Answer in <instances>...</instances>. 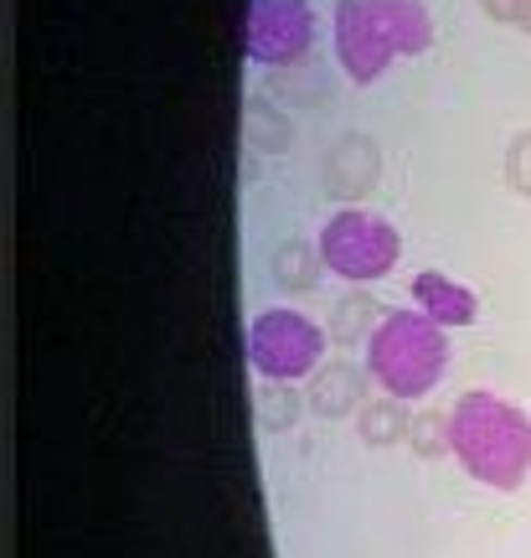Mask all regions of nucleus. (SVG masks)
Masks as SVG:
<instances>
[{
    "label": "nucleus",
    "mask_w": 531,
    "mask_h": 558,
    "mask_svg": "<svg viewBox=\"0 0 531 558\" xmlns=\"http://www.w3.org/2000/svg\"><path fill=\"white\" fill-rule=\"evenodd\" d=\"M454 460L491 492H516L531 476V414L495 393H465L449 414Z\"/></svg>",
    "instance_id": "1"
},
{
    "label": "nucleus",
    "mask_w": 531,
    "mask_h": 558,
    "mask_svg": "<svg viewBox=\"0 0 531 558\" xmlns=\"http://www.w3.org/2000/svg\"><path fill=\"white\" fill-rule=\"evenodd\" d=\"M429 47L433 16L423 0H335V58L356 88L382 78L393 58Z\"/></svg>",
    "instance_id": "2"
},
{
    "label": "nucleus",
    "mask_w": 531,
    "mask_h": 558,
    "mask_svg": "<svg viewBox=\"0 0 531 558\" xmlns=\"http://www.w3.org/2000/svg\"><path fill=\"white\" fill-rule=\"evenodd\" d=\"M449 367V341L444 326L423 311H393L376 320L367 337V373H372L393 399H429Z\"/></svg>",
    "instance_id": "3"
},
{
    "label": "nucleus",
    "mask_w": 531,
    "mask_h": 558,
    "mask_svg": "<svg viewBox=\"0 0 531 558\" xmlns=\"http://www.w3.org/2000/svg\"><path fill=\"white\" fill-rule=\"evenodd\" d=\"M320 259L325 269L351 284H372V279H387L393 275L397 254H403V239L387 218L376 213H361V207H341L331 213V222L320 228Z\"/></svg>",
    "instance_id": "4"
},
{
    "label": "nucleus",
    "mask_w": 531,
    "mask_h": 558,
    "mask_svg": "<svg viewBox=\"0 0 531 558\" xmlns=\"http://www.w3.org/2000/svg\"><path fill=\"white\" fill-rule=\"evenodd\" d=\"M325 357V331L299 311H263L248 326V362L269 383L310 378Z\"/></svg>",
    "instance_id": "5"
},
{
    "label": "nucleus",
    "mask_w": 531,
    "mask_h": 558,
    "mask_svg": "<svg viewBox=\"0 0 531 558\" xmlns=\"http://www.w3.org/2000/svg\"><path fill=\"white\" fill-rule=\"evenodd\" d=\"M243 47L263 68H295L316 47V11L310 0H254L243 21Z\"/></svg>",
    "instance_id": "6"
},
{
    "label": "nucleus",
    "mask_w": 531,
    "mask_h": 558,
    "mask_svg": "<svg viewBox=\"0 0 531 558\" xmlns=\"http://www.w3.org/2000/svg\"><path fill=\"white\" fill-rule=\"evenodd\" d=\"M376 171H382V150H376L367 135H346L325 156V192L341 202L367 197L376 186Z\"/></svg>",
    "instance_id": "7"
},
{
    "label": "nucleus",
    "mask_w": 531,
    "mask_h": 558,
    "mask_svg": "<svg viewBox=\"0 0 531 558\" xmlns=\"http://www.w3.org/2000/svg\"><path fill=\"white\" fill-rule=\"evenodd\" d=\"M413 300H418V311L433 316L439 326H474V320H480V300H474V290L454 284V279L439 275V269L413 275Z\"/></svg>",
    "instance_id": "8"
},
{
    "label": "nucleus",
    "mask_w": 531,
    "mask_h": 558,
    "mask_svg": "<svg viewBox=\"0 0 531 558\" xmlns=\"http://www.w3.org/2000/svg\"><path fill=\"white\" fill-rule=\"evenodd\" d=\"M361 373H356L351 362H331V367H320L316 373V388H310V409H316L320 418H341L351 414V409H361Z\"/></svg>",
    "instance_id": "9"
},
{
    "label": "nucleus",
    "mask_w": 531,
    "mask_h": 558,
    "mask_svg": "<svg viewBox=\"0 0 531 558\" xmlns=\"http://www.w3.org/2000/svg\"><path fill=\"white\" fill-rule=\"evenodd\" d=\"M320 275H325V259H320V248L310 243H279L274 248V284L279 290H289V295H305V290H316Z\"/></svg>",
    "instance_id": "10"
},
{
    "label": "nucleus",
    "mask_w": 531,
    "mask_h": 558,
    "mask_svg": "<svg viewBox=\"0 0 531 558\" xmlns=\"http://www.w3.org/2000/svg\"><path fill=\"white\" fill-rule=\"evenodd\" d=\"M243 130H248V145L263 150V156H284L295 145V124L274 109V99H254L243 109Z\"/></svg>",
    "instance_id": "11"
},
{
    "label": "nucleus",
    "mask_w": 531,
    "mask_h": 558,
    "mask_svg": "<svg viewBox=\"0 0 531 558\" xmlns=\"http://www.w3.org/2000/svg\"><path fill=\"white\" fill-rule=\"evenodd\" d=\"M269 94L284 104H320L325 99V83H320V62L305 58L295 68H274V78H269Z\"/></svg>",
    "instance_id": "12"
},
{
    "label": "nucleus",
    "mask_w": 531,
    "mask_h": 558,
    "mask_svg": "<svg viewBox=\"0 0 531 558\" xmlns=\"http://www.w3.org/2000/svg\"><path fill=\"white\" fill-rule=\"evenodd\" d=\"M408 429H413V424L403 418V399L387 393L382 403H361V445H376V450H382V445H397Z\"/></svg>",
    "instance_id": "13"
},
{
    "label": "nucleus",
    "mask_w": 531,
    "mask_h": 558,
    "mask_svg": "<svg viewBox=\"0 0 531 558\" xmlns=\"http://www.w3.org/2000/svg\"><path fill=\"white\" fill-rule=\"evenodd\" d=\"M413 445L423 450V456H444V450H454V445H449V418H444V414H423L413 424Z\"/></svg>",
    "instance_id": "14"
},
{
    "label": "nucleus",
    "mask_w": 531,
    "mask_h": 558,
    "mask_svg": "<svg viewBox=\"0 0 531 558\" xmlns=\"http://www.w3.org/2000/svg\"><path fill=\"white\" fill-rule=\"evenodd\" d=\"M506 181H511L521 197H531V130L516 135L511 150H506Z\"/></svg>",
    "instance_id": "15"
},
{
    "label": "nucleus",
    "mask_w": 531,
    "mask_h": 558,
    "mask_svg": "<svg viewBox=\"0 0 531 558\" xmlns=\"http://www.w3.org/2000/svg\"><path fill=\"white\" fill-rule=\"evenodd\" d=\"M372 316V300H361V295H346L341 300V316H335V326H331V337L335 341H351L356 331H361V320Z\"/></svg>",
    "instance_id": "16"
},
{
    "label": "nucleus",
    "mask_w": 531,
    "mask_h": 558,
    "mask_svg": "<svg viewBox=\"0 0 531 558\" xmlns=\"http://www.w3.org/2000/svg\"><path fill=\"white\" fill-rule=\"evenodd\" d=\"M480 11L501 26H527L531 32V0H480Z\"/></svg>",
    "instance_id": "17"
},
{
    "label": "nucleus",
    "mask_w": 531,
    "mask_h": 558,
    "mask_svg": "<svg viewBox=\"0 0 531 558\" xmlns=\"http://www.w3.org/2000/svg\"><path fill=\"white\" fill-rule=\"evenodd\" d=\"M258 414H263V424H269V429H289V424H295V393L284 399V388H269V399H263V409H258Z\"/></svg>",
    "instance_id": "18"
}]
</instances>
